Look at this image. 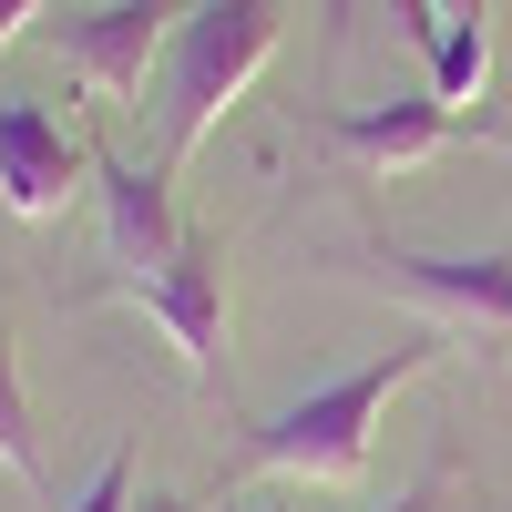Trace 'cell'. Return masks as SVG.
I'll return each mask as SVG.
<instances>
[{
    "label": "cell",
    "mask_w": 512,
    "mask_h": 512,
    "mask_svg": "<svg viewBox=\"0 0 512 512\" xmlns=\"http://www.w3.org/2000/svg\"><path fill=\"white\" fill-rule=\"evenodd\" d=\"M441 349H451V338L420 328V338H400V349L359 359L349 379H328V390L287 400L277 420H256L246 472H267V482H308V492H349V482L369 472V451H379V420H390V400H400Z\"/></svg>",
    "instance_id": "1"
},
{
    "label": "cell",
    "mask_w": 512,
    "mask_h": 512,
    "mask_svg": "<svg viewBox=\"0 0 512 512\" xmlns=\"http://www.w3.org/2000/svg\"><path fill=\"white\" fill-rule=\"evenodd\" d=\"M277 31H287V0H185L175 41H164V175H185V154L246 103Z\"/></svg>",
    "instance_id": "2"
},
{
    "label": "cell",
    "mask_w": 512,
    "mask_h": 512,
    "mask_svg": "<svg viewBox=\"0 0 512 512\" xmlns=\"http://www.w3.org/2000/svg\"><path fill=\"white\" fill-rule=\"evenodd\" d=\"M175 21H185V0H103V11L52 21V62L103 113H134L144 103V72L164 62V41H175Z\"/></svg>",
    "instance_id": "3"
},
{
    "label": "cell",
    "mask_w": 512,
    "mask_h": 512,
    "mask_svg": "<svg viewBox=\"0 0 512 512\" xmlns=\"http://www.w3.org/2000/svg\"><path fill=\"white\" fill-rule=\"evenodd\" d=\"M103 297L144 308L164 338H175V359H185L195 379H226V246H216V236H185L175 267H154V277H113Z\"/></svg>",
    "instance_id": "4"
},
{
    "label": "cell",
    "mask_w": 512,
    "mask_h": 512,
    "mask_svg": "<svg viewBox=\"0 0 512 512\" xmlns=\"http://www.w3.org/2000/svg\"><path fill=\"white\" fill-rule=\"evenodd\" d=\"M390 287L410 297L441 338H472V349H512V256H379Z\"/></svg>",
    "instance_id": "5"
},
{
    "label": "cell",
    "mask_w": 512,
    "mask_h": 512,
    "mask_svg": "<svg viewBox=\"0 0 512 512\" xmlns=\"http://www.w3.org/2000/svg\"><path fill=\"white\" fill-rule=\"evenodd\" d=\"M93 185V154L62 113H41L31 93H0V205L21 226H52L62 205Z\"/></svg>",
    "instance_id": "6"
},
{
    "label": "cell",
    "mask_w": 512,
    "mask_h": 512,
    "mask_svg": "<svg viewBox=\"0 0 512 512\" xmlns=\"http://www.w3.org/2000/svg\"><path fill=\"white\" fill-rule=\"evenodd\" d=\"M93 195H103V246L123 277H154L185 256V226H175V175L164 164H123V154H93Z\"/></svg>",
    "instance_id": "7"
},
{
    "label": "cell",
    "mask_w": 512,
    "mask_h": 512,
    "mask_svg": "<svg viewBox=\"0 0 512 512\" xmlns=\"http://www.w3.org/2000/svg\"><path fill=\"white\" fill-rule=\"evenodd\" d=\"M328 144L349 154V164H369V175H410V164H431L441 144H461V113H451L441 93H390V103L338 113Z\"/></svg>",
    "instance_id": "8"
},
{
    "label": "cell",
    "mask_w": 512,
    "mask_h": 512,
    "mask_svg": "<svg viewBox=\"0 0 512 512\" xmlns=\"http://www.w3.org/2000/svg\"><path fill=\"white\" fill-rule=\"evenodd\" d=\"M482 82H492V31H482V21H441V41H431V93H441L451 113H472Z\"/></svg>",
    "instance_id": "9"
},
{
    "label": "cell",
    "mask_w": 512,
    "mask_h": 512,
    "mask_svg": "<svg viewBox=\"0 0 512 512\" xmlns=\"http://www.w3.org/2000/svg\"><path fill=\"white\" fill-rule=\"evenodd\" d=\"M0 472L41 492V441H31V400H21V359H11V338H0Z\"/></svg>",
    "instance_id": "10"
},
{
    "label": "cell",
    "mask_w": 512,
    "mask_h": 512,
    "mask_svg": "<svg viewBox=\"0 0 512 512\" xmlns=\"http://www.w3.org/2000/svg\"><path fill=\"white\" fill-rule=\"evenodd\" d=\"M62 512H134V451H103V461H93V482H82Z\"/></svg>",
    "instance_id": "11"
},
{
    "label": "cell",
    "mask_w": 512,
    "mask_h": 512,
    "mask_svg": "<svg viewBox=\"0 0 512 512\" xmlns=\"http://www.w3.org/2000/svg\"><path fill=\"white\" fill-rule=\"evenodd\" d=\"M379 512H451V461H431V472H420L400 502H379Z\"/></svg>",
    "instance_id": "12"
},
{
    "label": "cell",
    "mask_w": 512,
    "mask_h": 512,
    "mask_svg": "<svg viewBox=\"0 0 512 512\" xmlns=\"http://www.w3.org/2000/svg\"><path fill=\"white\" fill-rule=\"evenodd\" d=\"M390 21L420 41V52H431V41H441V0H390Z\"/></svg>",
    "instance_id": "13"
},
{
    "label": "cell",
    "mask_w": 512,
    "mask_h": 512,
    "mask_svg": "<svg viewBox=\"0 0 512 512\" xmlns=\"http://www.w3.org/2000/svg\"><path fill=\"white\" fill-rule=\"evenodd\" d=\"M41 11H52V0H0V52H11V41H21Z\"/></svg>",
    "instance_id": "14"
},
{
    "label": "cell",
    "mask_w": 512,
    "mask_h": 512,
    "mask_svg": "<svg viewBox=\"0 0 512 512\" xmlns=\"http://www.w3.org/2000/svg\"><path fill=\"white\" fill-rule=\"evenodd\" d=\"M134 512H205V502H185V492H134Z\"/></svg>",
    "instance_id": "15"
},
{
    "label": "cell",
    "mask_w": 512,
    "mask_h": 512,
    "mask_svg": "<svg viewBox=\"0 0 512 512\" xmlns=\"http://www.w3.org/2000/svg\"><path fill=\"white\" fill-rule=\"evenodd\" d=\"M441 21H482V0H441Z\"/></svg>",
    "instance_id": "16"
},
{
    "label": "cell",
    "mask_w": 512,
    "mask_h": 512,
    "mask_svg": "<svg viewBox=\"0 0 512 512\" xmlns=\"http://www.w3.org/2000/svg\"><path fill=\"white\" fill-rule=\"evenodd\" d=\"M226 512H277V502H256V492H236V502H226Z\"/></svg>",
    "instance_id": "17"
}]
</instances>
